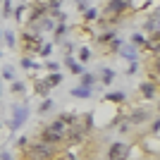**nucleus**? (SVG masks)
Masks as SVG:
<instances>
[{
	"instance_id": "5",
	"label": "nucleus",
	"mask_w": 160,
	"mask_h": 160,
	"mask_svg": "<svg viewBox=\"0 0 160 160\" xmlns=\"http://www.w3.org/2000/svg\"><path fill=\"white\" fill-rule=\"evenodd\" d=\"M127 158H129V146L122 141H115L108 151V160H127Z\"/></svg>"
},
{
	"instance_id": "25",
	"label": "nucleus",
	"mask_w": 160,
	"mask_h": 160,
	"mask_svg": "<svg viewBox=\"0 0 160 160\" xmlns=\"http://www.w3.org/2000/svg\"><path fill=\"white\" fill-rule=\"evenodd\" d=\"M50 50H53V46H50V43H46V46H41L38 55H43V58H46V55H50Z\"/></svg>"
},
{
	"instance_id": "26",
	"label": "nucleus",
	"mask_w": 160,
	"mask_h": 160,
	"mask_svg": "<svg viewBox=\"0 0 160 160\" xmlns=\"http://www.w3.org/2000/svg\"><path fill=\"white\" fill-rule=\"evenodd\" d=\"M12 91H14V93H24V84L14 81V84H12Z\"/></svg>"
},
{
	"instance_id": "21",
	"label": "nucleus",
	"mask_w": 160,
	"mask_h": 160,
	"mask_svg": "<svg viewBox=\"0 0 160 160\" xmlns=\"http://www.w3.org/2000/svg\"><path fill=\"white\" fill-rule=\"evenodd\" d=\"M132 46H134V48L143 46V36H141V33H134V36H132Z\"/></svg>"
},
{
	"instance_id": "8",
	"label": "nucleus",
	"mask_w": 160,
	"mask_h": 160,
	"mask_svg": "<svg viewBox=\"0 0 160 160\" xmlns=\"http://www.w3.org/2000/svg\"><path fill=\"white\" fill-rule=\"evenodd\" d=\"M158 41H160V33H158V31H153V36H151L148 41H143V43H146V48L151 50V53L158 55Z\"/></svg>"
},
{
	"instance_id": "33",
	"label": "nucleus",
	"mask_w": 160,
	"mask_h": 160,
	"mask_svg": "<svg viewBox=\"0 0 160 160\" xmlns=\"http://www.w3.org/2000/svg\"><path fill=\"white\" fill-rule=\"evenodd\" d=\"M77 2H79V0H77Z\"/></svg>"
},
{
	"instance_id": "17",
	"label": "nucleus",
	"mask_w": 160,
	"mask_h": 160,
	"mask_svg": "<svg viewBox=\"0 0 160 160\" xmlns=\"http://www.w3.org/2000/svg\"><path fill=\"white\" fill-rule=\"evenodd\" d=\"M117 53H122L124 58H134V55H136V48H134V46H127V48H120Z\"/></svg>"
},
{
	"instance_id": "19",
	"label": "nucleus",
	"mask_w": 160,
	"mask_h": 160,
	"mask_svg": "<svg viewBox=\"0 0 160 160\" xmlns=\"http://www.w3.org/2000/svg\"><path fill=\"white\" fill-rule=\"evenodd\" d=\"M5 41H7V46H10V48L17 46V38H14V33H12V31H5Z\"/></svg>"
},
{
	"instance_id": "2",
	"label": "nucleus",
	"mask_w": 160,
	"mask_h": 160,
	"mask_svg": "<svg viewBox=\"0 0 160 160\" xmlns=\"http://www.w3.org/2000/svg\"><path fill=\"white\" fill-rule=\"evenodd\" d=\"M65 129L67 127L60 120H55L53 124H48V127L41 132V141H43V143H50V146H58V143L65 141Z\"/></svg>"
},
{
	"instance_id": "9",
	"label": "nucleus",
	"mask_w": 160,
	"mask_h": 160,
	"mask_svg": "<svg viewBox=\"0 0 160 160\" xmlns=\"http://www.w3.org/2000/svg\"><path fill=\"white\" fill-rule=\"evenodd\" d=\"M43 81H46L50 88H53V86H60V84H62V74H60V72H53L50 77H46Z\"/></svg>"
},
{
	"instance_id": "12",
	"label": "nucleus",
	"mask_w": 160,
	"mask_h": 160,
	"mask_svg": "<svg viewBox=\"0 0 160 160\" xmlns=\"http://www.w3.org/2000/svg\"><path fill=\"white\" fill-rule=\"evenodd\" d=\"M112 79H115L112 69H103V72H100V84H112Z\"/></svg>"
},
{
	"instance_id": "28",
	"label": "nucleus",
	"mask_w": 160,
	"mask_h": 160,
	"mask_svg": "<svg viewBox=\"0 0 160 160\" xmlns=\"http://www.w3.org/2000/svg\"><path fill=\"white\" fill-rule=\"evenodd\" d=\"M65 31H67V27H65V24H60V27H55V33H58V36H62Z\"/></svg>"
},
{
	"instance_id": "32",
	"label": "nucleus",
	"mask_w": 160,
	"mask_h": 160,
	"mask_svg": "<svg viewBox=\"0 0 160 160\" xmlns=\"http://www.w3.org/2000/svg\"><path fill=\"white\" fill-rule=\"evenodd\" d=\"M0 160H10V155H7V153H2V155H0Z\"/></svg>"
},
{
	"instance_id": "16",
	"label": "nucleus",
	"mask_w": 160,
	"mask_h": 160,
	"mask_svg": "<svg viewBox=\"0 0 160 160\" xmlns=\"http://www.w3.org/2000/svg\"><path fill=\"white\" fill-rule=\"evenodd\" d=\"M48 91H50V86H48L46 81L41 79V81H36V93H41V96H46Z\"/></svg>"
},
{
	"instance_id": "24",
	"label": "nucleus",
	"mask_w": 160,
	"mask_h": 160,
	"mask_svg": "<svg viewBox=\"0 0 160 160\" xmlns=\"http://www.w3.org/2000/svg\"><path fill=\"white\" fill-rule=\"evenodd\" d=\"M112 38H115V33H112V31H108V33H103V36L98 38V43H108V41H112Z\"/></svg>"
},
{
	"instance_id": "7",
	"label": "nucleus",
	"mask_w": 160,
	"mask_h": 160,
	"mask_svg": "<svg viewBox=\"0 0 160 160\" xmlns=\"http://www.w3.org/2000/svg\"><path fill=\"white\" fill-rule=\"evenodd\" d=\"M141 93L146 96L148 100L155 98V93H158V81H143V84H141Z\"/></svg>"
},
{
	"instance_id": "1",
	"label": "nucleus",
	"mask_w": 160,
	"mask_h": 160,
	"mask_svg": "<svg viewBox=\"0 0 160 160\" xmlns=\"http://www.w3.org/2000/svg\"><path fill=\"white\" fill-rule=\"evenodd\" d=\"M53 158H55V146L43 143V141L31 143V146H27V151H24V160H53Z\"/></svg>"
},
{
	"instance_id": "13",
	"label": "nucleus",
	"mask_w": 160,
	"mask_h": 160,
	"mask_svg": "<svg viewBox=\"0 0 160 160\" xmlns=\"http://www.w3.org/2000/svg\"><path fill=\"white\" fill-rule=\"evenodd\" d=\"M146 31H158V10H155L153 17L146 22Z\"/></svg>"
},
{
	"instance_id": "30",
	"label": "nucleus",
	"mask_w": 160,
	"mask_h": 160,
	"mask_svg": "<svg viewBox=\"0 0 160 160\" xmlns=\"http://www.w3.org/2000/svg\"><path fill=\"white\" fill-rule=\"evenodd\" d=\"M151 129H153V134H158V129H160V122H158V117H155V122H153V127H151Z\"/></svg>"
},
{
	"instance_id": "20",
	"label": "nucleus",
	"mask_w": 160,
	"mask_h": 160,
	"mask_svg": "<svg viewBox=\"0 0 160 160\" xmlns=\"http://www.w3.org/2000/svg\"><path fill=\"white\" fill-rule=\"evenodd\" d=\"M50 108H53V100H50V98H46V100H43V103H41V108H38V112H48V110H50Z\"/></svg>"
},
{
	"instance_id": "6",
	"label": "nucleus",
	"mask_w": 160,
	"mask_h": 160,
	"mask_svg": "<svg viewBox=\"0 0 160 160\" xmlns=\"http://www.w3.org/2000/svg\"><path fill=\"white\" fill-rule=\"evenodd\" d=\"M27 117H29V110H27V105H17L14 108V120H12V129H19L24 122H27Z\"/></svg>"
},
{
	"instance_id": "22",
	"label": "nucleus",
	"mask_w": 160,
	"mask_h": 160,
	"mask_svg": "<svg viewBox=\"0 0 160 160\" xmlns=\"http://www.w3.org/2000/svg\"><path fill=\"white\" fill-rule=\"evenodd\" d=\"M96 17H98V10H93V7H91V10H86V14H84V19H86V22H93Z\"/></svg>"
},
{
	"instance_id": "23",
	"label": "nucleus",
	"mask_w": 160,
	"mask_h": 160,
	"mask_svg": "<svg viewBox=\"0 0 160 160\" xmlns=\"http://www.w3.org/2000/svg\"><path fill=\"white\" fill-rule=\"evenodd\" d=\"M88 58H91V50H88V48H81V50H79V60H81V62H86Z\"/></svg>"
},
{
	"instance_id": "3",
	"label": "nucleus",
	"mask_w": 160,
	"mask_h": 160,
	"mask_svg": "<svg viewBox=\"0 0 160 160\" xmlns=\"http://www.w3.org/2000/svg\"><path fill=\"white\" fill-rule=\"evenodd\" d=\"M127 7H129V0H110L105 12L100 14V19L105 22V24H112L115 19H120L122 14L127 12Z\"/></svg>"
},
{
	"instance_id": "15",
	"label": "nucleus",
	"mask_w": 160,
	"mask_h": 160,
	"mask_svg": "<svg viewBox=\"0 0 160 160\" xmlns=\"http://www.w3.org/2000/svg\"><path fill=\"white\" fill-rule=\"evenodd\" d=\"M93 84H96V74H84V77H81V86L91 88Z\"/></svg>"
},
{
	"instance_id": "18",
	"label": "nucleus",
	"mask_w": 160,
	"mask_h": 160,
	"mask_svg": "<svg viewBox=\"0 0 160 160\" xmlns=\"http://www.w3.org/2000/svg\"><path fill=\"white\" fill-rule=\"evenodd\" d=\"M143 117H146V112H143V110L134 112V115H132V124H141V122H143Z\"/></svg>"
},
{
	"instance_id": "11",
	"label": "nucleus",
	"mask_w": 160,
	"mask_h": 160,
	"mask_svg": "<svg viewBox=\"0 0 160 160\" xmlns=\"http://www.w3.org/2000/svg\"><path fill=\"white\" fill-rule=\"evenodd\" d=\"M67 67H69V69H72V72L74 74H81V72H84V67H81V62H77V60H72V58H67Z\"/></svg>"
},
{
	"instance_id": "29",
	"label": "nucleus",
	"mask_w": 160,
	"mask_h": 160,
	"mask_svg": "<svg viewBox=\"0 0 160 160\" xmlns=\"http://www.w3.org/2000/svg\"><path fill=\"white\" fill-rule=\"evenodd\" d=\"M2 77H5V79H12V69H10V67H5V69H2Z\"/></svg>"
},
{
	"instance_id": "27",
	"label": "nucleus",
	"mask_w": 160,
	"mask_h": 160,
	"mask_svg": "<svg viewBox=\"0 0 160 160\" xmlns=\"http://www.w3.org/2000/svg\"><path fill=\"white\" fill-rule=\"evenodd\" d=\"M22 67H24V69H31V67H33V62L29 60V58H24V60H22Z\"/></svg>"
},
{
	"instance_id": "4",
	"label": "nucleus",
	"mask_w": 160,
	"mask_h": 160,
	"mask_svg": "<svg viewBox=\"0 0 160 160\" xmlns=\"http://www.w3.org/2000/svg\"><path fill=\"white\" fill-rule=\"evenodd\" d=\"M41 43H43V41H41L38 33L29 31V29L22 33V48H24L27 53H38V50H41Z\"/></svg>"
},
{
	"instance_id": "14",
	"label": "nucleus",
	"mask_w": 160,
	"mask_h": 160,
	"mask_svg": "<svg viewBox=\"0 0 160 160\" xmlns=\"http://www.w3.org/2000/svg\"><path fill=\"white\" fill-rule=\"evenodd\" d=\"M124 98H127V96L122 93V91H117V93H108V96H105V100H110V103H122Z\"/></svg>"
},
{
	"instance_id": "31",
	"label": "nucleus",
	"mask_w": 160,
	"mask_h": 160,
	"mask_svg": "<svg viewBox=\"0 0 160 160\" xmlns=\"http://www.w3.org/2000/svg\"><path fill=\"white\" fill-rule=\"evenodd\" d=\"M48 69H50V72H58V62H48Z\"/></svg>"
},
{
	"instance_id": "10",
	"label": "nucleus",
	"mask_w": 160,
	"mask_h": 160,
	"mask_svg": "<svg viewBox=\"0 0 160 160\" xmlns=\"http://www.w3.org/2000/svg\"><path fill=\"white\" fill-rule=\"evenodd\" d=\"M72 96H74V98H88V96H91V88L77 86V88H72Z\"/></svg>"
}]
</instances>
